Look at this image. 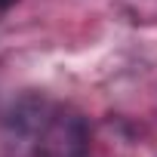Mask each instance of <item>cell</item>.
<instances>
[{
  "label": "cell",
  "mask_w": 157,
  "mask_h": 157,
  "mask_svg": "<svg viewBox=\"0 0 157 157\" xmlns=\"http://www.w3.org/2000/svg\"><path fill=\"white\" fill-rule=\"evenodd\" d=\"M37 157H90V126L77 111H52L34 142Z\"/></svg>",
  "instance_id": "6da1fadb"
},
{
  "label": "cell",
  "mask_w": 157,
  "mask_h": 157,
  "mask_svg": "<svg viewBox=\"0 0 157 157\" xmlns=\"http://www.w3.org/2000/svg\"><path fill=\"white\" fill-rule=\"evenodd\" d=\"M13 3H16V0H0V10H10Z\"/></svg>",
  "instance_id": "7a4b0ae2"
}]
</instances>
